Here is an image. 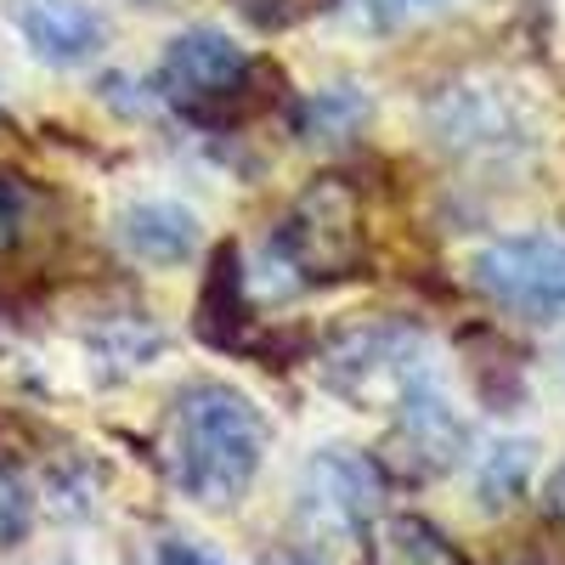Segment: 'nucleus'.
<instances>
[{"instance_id": "nucleus-1", "label": "nucleus", "mask_w": 565, "mask_h": 565, "mask_svg": "<svg viewBox=\"0 0 565 565\" xmlns=\"http://www.w3.org/2000/svg\"><path fill=\"white\" fill-rule=\"evenodd\" d=\"M266 463V413L226 380H193L170 396L164 418V469L170 481L204 503L232 509Z\"/></svg>"}, {"instance_id": "nucleus-2", "label": "nucleus", "mask_w": 565, "mask_h": 565, "mask_svg": "<svg viewBox=\"0 0 565 565\" xmlns=\"http://www.w3.org/2000/svg\"><path fill=\"white\" fill-rule=\"evenodd\" d=\"M153 97L186 125L226 130L266 108V63H255L226 29H181L153 63Z\"/></svg>"}, {"instance_id": "nucleus-3", "label": "nucleus", "mask_w": 565, "mask_h": 565, "mask_svg": "<svg viewBox=\"0 0 565 565\" xmlns=\"http://www.w3.org/2000/svg\"><path fill=\"white\" fill-rule=\"evenodd\" d=\"M322 385L362 413H396L436 385L430 345L402 317H351L322 340Z\"/></svg>"}, {"instance_id": "nucleus-4", "label": "nucleus", "mask_w": 565, "mask_h": 565, "mask_svg": "<svg viewBox=\"0 0 565 565\" xmlns=\"http://www.w3.org/2000/svg\"><path fill=\"white\" fill-rule=\"evenodd\" d=\"M362 260H367V226H362V199L345 175L311 181L266 238V266L289 289L345 282L362 271Z\"/></svg>"}, {"instance_id": "nucleus-5", "label": "nucleus", "mask_w": 565, "mask_h": 565, "mask_svg": "<svg viewBox=\"0 0 565 565\" xmlns=\"http://www.w3.org/2000/svg\"><path fill=\"white\" fill-rule=\"evenodd\" d=\"M476 289L521 317H554L565 311V232L559 226H537V232H509V238H492L476 266Z\"/></svg>"}, {"instance_id": "nucleus-6", "label": "nucleus", "mask_w": 565, "mask_h": 565, "mask_svg": "<svg viewBox=\"0 0 565 565\" xmlns=\"http://www.w3.org/2000/svg\"><path fill=\"white\" fill-rule=\"evenodd\" d=\"M380 463L362 458L356 447H322L306 476H300V526L317 543L334 537H367L373 521H380Z\"/></svg>"}, {"instance_id": "nucleus-7", "label": "nucleus", "mask_w": 565, "mask_h": 565, "mask_svg": "<svg viewBox=\"0 0 565 565\" xmlns=\"http://www.w3.org/2000/svg\"><path fill=\"white\" fill-rule=\"evenodd\" d=\"M430 130L458 159H514L526 148V114L503 85L458 79L430 97Z\"/></svg>"}, {"instance_id": "nucleus-8", "label": "nucleus", "mask_w": 565, "mask_h": 565, "mask_svg": "<svg viewBox=\"0 0 565 565\" xmlns=\"http://www.w3.org/2000/svg\"><path fill=\"white\" fill-rule=\"evenodd\" d=\"M7 18L29 40V52L52 68L90 63L108 40V18L90 0H7Z\"/></svg>"}, {"instance_id": "nucleus-9", "label": "nucleus", "mask_w": 565, "mask_h": 565, "mask_svg": "<svg viewBox=\"0 0 565 565\" xmlns=\"http://www.w3.org/2000/svg\"><path fill=\"white\" fill-rule=\"evenodd\" d=\"M463 452V424L452 413V402L430 385L418 391L407 407L391 413V436H385V458L402 463L407 476H441V469Z\"/></svg>"}, {"instance_id": "nucleus-10", "label": "nucleus", "mask_w": 565, "mask_h": 565, "mask_svg": "<svg viewBox=\"0 0 565 565\" xmlns=\"http://www.w3.org/2000/svg\"><path fill=\"white\" fill-rule=\"evenodd\" d=\"M119 244L141 266H181L199 249V215L175 199H141L119 215Z\"/></svg>"}, {"instance_id": "nucleus-11", "label": "nucleus", "mask_w": 565, "mask_h": 565, "mask_svg": "<svg viewBox=\"0 0 565 565\" xmlns=\"http://www.w3.org/2000/svg\"><path fill=\"white\" fill-rule=\"evenodd\" d=\"M199 334L221 351H255V322L244 306V260L238 244H221L210 255V277H204V300H199Z\"/></svg>"}, {"instance_id": "nucleus-12", "label": "nucleus", "mask_w": 565, "mask_h": 565, "mask_svg": "<svg viewBox=\"0 0 565 565\" xmlns=\"http://www.w3.org/2000/svg\"><path fill=\"white\" fill-rule=\"evenodd\" d=\"M367 565H469V559L424 514H380L367 532Z\"/></svg>"}, {"instance_id": "nucleus-13", "label": "nucleus", "mask_w": 565, "mask_h": 565, "mask_svg": "<svg viewBox=\"0 0 565 565\" xmlns=\"http://www.w3.org/2000/svg\"><path fill=\"white\" fill-rule=\"evenodd\" d=\"M164 334L148 322V317H108L97 334H90V356H97L103 380H125V373L148 367L159 356Z\"/></svg>"}, {"instance_id": "nucleus-14", "label": "nucleus", "mask_w": 565, "mask_h": 565, "mask_svg": "<svg viewBox=\"0 0 565 565\" xmlns=\"http://www.w3.org/2000/svg\"><path fill=\"white\" fill-rule=\"evenodd\" d=\"M362 119H367V97L356 85H322L300 114V130L311 141H351Z\"/></svg>"}, {"instance_id": "nucleus-15", "label": "nucleus", "mask_w": 565, "mask_h": 565, "mask_svg": "<svg viewBox=\"0 0 565 565\" xmlns=\"http://www.w3.org/2000/svg\"><path fill=\"white\" fill-rule=\"evenodd\" d=\"M526 469H532V447L526 441H498L481 452V469H476V487H481V503L487 509H503L521 498L526 487Z\"/></svg>"}, {"instance_id": "nucleus-16", "label": "nucleus", "mask_w": 565, "mask_h": 565, "mask_svg": "<svg viewBox=\"0 0 565 565\" xmlns=\"http://www.w3.org/2000/svg\"><path fill=\"white\" fill-rule=\"evenodd\" d=\"M34 526V492L12 463H0V554L18 548Z\"/></svg>"}, {"instance_id": "nucleus-17", "label": "nucleus", "mask_w": 565, "mask_h": 565, "mask_svg": "<svg viewBox=\"0 0 565 565\" xmlns=\"http://www.w3.org/2000/svg\"><path fill=\"white\" fill-rule=\"evenodd\" d=\"M18 226H23V199H18L12 175H0V255L18 244Z\"/></svg>"}, {"instance_id": "nucleus-18", "label": "nucleus", "mask_w": 565, "mask_h": 565, "mask_svg": "<svg viewBox=\"0 0 565 565\" xmlns=\"http://www.w3.org/2000/svg\"><path fill=\"white\" fill-rule=\"evenodd\" d=\"M153 565H221L210 548H199V543H181V537H164L159 543V554H153Z\"/></svg>"}, {"instance_id": "nucleus-19", "label": "nucleus", "mask_w": 565, "mask_h": 565, "mask_svg": "<svg viewBox=\"0 0 565 565\" xmlns=\"http://www.w3.org/2000/svg\"><path fill=\"white\" fill-rule=\"evenodd\" d=\"M266 565H322V559H317L311 548H282V554H271Z\"/></svg>"}, {"instance_id": "nucleus-20", "label": "nucleus", "mask_w": 565, "mask_h": 565, "mask_svg": "<svg viewBox=\"0 0 565 565\" xmlns=\"http://www.w3.org/2000/svg\"><path fill=\"white\" fill-rule=\"evenodd\" d=\"M232 7H244L249 18H260V23H271V7H266V0H232Z\"/></svg>"}, {"instance_id": "nucleus-21", "label": "nucleus", "mask_w": 565, "mask_h": 565, "mask_svg": "<svg viewBox=\"0 0 565 565\" xmlns=\"http://www.w3.org/2000/svg\"><path fill=\"white\" fill-rule=\"evenodd\" d=\"M418 7H424V0H418Z\"/></svg>"}, {"instance_id": "nucleus-22", "label": "nucleus", "mask_w": 565, "mask_h": 565, "mask_svg": "<svg viewBox=\"0 0 565 565\" xmlns=\"http://www.w3.org/2000/svg\"><path fill=\"white\" fill-rule=\"evenodd\" d=\"M521 565H526V559H521Z\"/></svg>"}]
</instances>
